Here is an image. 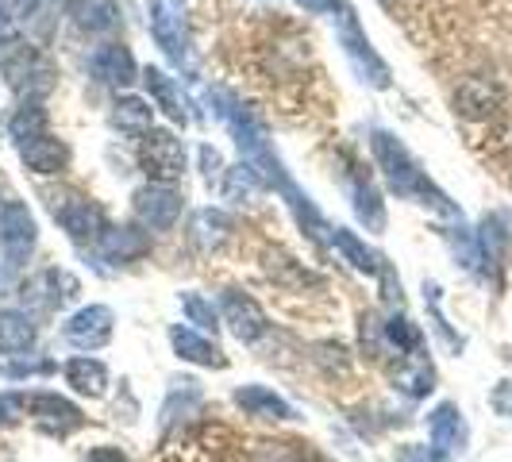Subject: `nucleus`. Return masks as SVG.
Instances as JSON below:
<instances>
[{"label":"nucleus","instance_id":"nucleus-1","mask_svg":"<svg viewBox=\"0 0 512 462\" xmlns=\"http://www.w3.org/2000/svg\"><path fill=\"white\" fill-rule=\"evenodd\" d=\"M370 147H374V158H378L385 181H389V189H393L397 197H405V201H420V205H432L436 212H447V216H459V208L451 205L436 185L428 181V174H424V170H420V162L405 151V143H401V139H393L389 131H374Z\"/></svg>","mask_w":512,"mask_h":462},{"label":"nucleus","instance_id":"nucleus-2","mask_svg":"<svg viewBox=\"0 0 512 462\" xmlns=\"http://www.w3.org/2000/svg\"><path fill=\"white\" fill-rule=\"evenodd\" d=\"M0 74L20 101H43L54 89V62L35 47H16L4 54Z\"/></svg>","mask_w":512,"mask_h":462},{"label":"nucleus","instance_id":"nucleus-3","mask_svg":"<svg viewBox=\"0 0 512 462\" xmlns=\"http://www.w3.org/2000/svg\"><path fill=\"white\" fill-rule=\"evenodd\" d=\"M335 35H339V47L347 54V62L355 66V74H359L362 81H370L374 89H389V66H385L382 58H378V51L370 47L366 31L359 27L355 12H351L347 4H343L339 16H335Z\"/></svg>","mask_w":512,"mask_h":462},{"label":"nucleus","instance_id":"nucleus-4","mask_svg":"<svg viewBox=\"0 0 512 462\" xmlns=\"http://www.w3.org/2000/svg\"><path fill=\"white\" fill-rule=\"evenodd\" d=\"M154 43L166 51L170 62L185 66L189 62V24H185V4L181 0H151L147 4Z\"/></svg>","mask_w":512,"mask_h":462},{"label":"nucleus","instance_id":"nucleus-5","mask_svg":"<svg viewBox=\"0 0 512 462\" xmlns=\"http://www.w3.org/2000/svg\"><path fill=\"white\" fill-rule=\"evenodd\" d=\"M139 166L158 185H174L185 174V147L174 131H151L139 143Z\"/></svg>","mask_w":512,"mask_h":462},{"label":"nucleus","instance_id":"nucleus-6","mask_svg":"<svg viewBox=\"0 0 512 462\" xmlns=\"http://www.w3.org/2000/svg\"><path fill=\"white\" fill-rule=\"evenodd\" d=\"M0 251L8 258V266H20L35 251V216L20 201L0 205Z\"/></svg>","mask_w":512,"mask_h":462},{"label":"nucleus","instance_id":"nucleus-7","mask_svg":"<svg viewBox=\"0 0 512 462\" xmlns=\"http://www.w3.org/2000/svg\"><path fill=\"white\" fill-rule=\"evenodd\" d=\"M181 216V193L174 185L151 181L147 189L135 193V220L151 231H170Z\"/></svg>","mask_w":512,"mask_h":462},{"label":"nucleus","instance_id":"nucleus-8","mask_svg":"<svg viewBox=\"0 0 512 462\" xmlns=\"http://www.w3.org/2000/svg\"><path fill=\"white\" fill-rule=\"evenodd\" d=\"M54 216H58V224L66 228V235L74 239V243H97L104 235V212L89 197H62V201H54Z\"/></svg>","mask_w":512,"mask_h":462},{"label":"nucleus","instance_id":"nucleus-9","mask_svg":"<svg viewBox=\"0 0 512 462\" xmlns=\"http://www.w3.org/2000/svg\"><path fill=\"white\" fill-rule=\"evenodd\" d=\"M27 416L51 436H70L81 428V409L58 393H27Z\"/></svg>","mask_w":512,"mask_h":462},{"label":"nucleus","instance_id":"nucleus-10","mask_svg":"<svg viewBox=\"0 0 512 462\" xmlns=\"http://www.w3.org/2000/svg\"><path fill=\"white\" fill-rule=\"evenodd\" d=\"M112 308L104 305H89V308H77L74 316L66 320V328H62V335L74 343V347H81V351H97V347H104L108 339H112Z\"/></svg>","mask_w":512,"mask_h":462},{"label":"nucleus","instance_id":"nucleus-11","mask_svg":"<svg viewBox=\"0 0 512 462\" xmlns=\"http://www.w3.org/2000/svg\"><path fill=\"white\" fill-rule=\"evenodd\" d=\"M77 289L81 285H77L74 274H66V270H43V274H35V278H27L20 285V297L35 308H62L66 301H74Z\"/></svg>","mask_w":512,"mask_h":462},{"label":"nucleus","instance_id":"nucleus-12","mask_svg":"<svg viewBox=\"0 0 512 462\" xmlns=\"http://www.w3.org/2000/svg\"><path fill=\"white\" fill-rule=\"evenodd\" d=\"M220 312H224V324H228L235 339H243V343H255L266 335V312L247 297V293H239V289H228L224 297H220Z\"/></svg>","mask_w":512,"mask_h":462},{"label":"nucleus","instance_id":"nucleus-13","mask_svg":"<svg viewBox=\"0 0 512 462\" xmlns=\"http://www.w3.org/2000/svg\"><path fill=\"white\" fill-rule=\"evenodd\" d=\"M16 151H20V162H24L27 170H35V174H62V170H66V162H70L66 143H62V139H54L51 131H43V135H35V139L16 143Z\"/></svg>","mask_w":512,"mask_h":462},{"label":"nucleus","instance_id":"nucleus-14","mask_svg":"<svg viewBox=\"0 0 512 462\" xmlns=\"http://www.w3.org/2000/svg\"><path fill=\"white\" fill-rule=\"evenodd\" d=\"M497 104H501V89L489 77H466L455 93V108L466 120H486V116H493Z\"/></svg>","mask_w":512,"mask_h":462},{"label":"nucleus","instance_id":"nucleus-15","mask_svg":"<svg viewBox=\"0 0 512 462\" xmlns=\"http://www.w3.org/2000/svg\"><path fill=\"white\" fill-rule=\"evenodd\" d=\"M89 66H93V74L101 77L104 85H131L135 81V58H131L128 47H120V43H108V47H101V51H93V58H89Z\"/></svg>","mask_w":512,"mask_h":462},{"label":"nucleus","instance_id":"nucleus-16","mask_svg":"<svg viewBox=\"0 0 512 462\" xmlns=\"http://www.w3.org/2000/svg\"><path fill=\"white\" fill-rule=\"evenodd\" d=\"M97 243H101V255L108 262H135V258H143L151 251V239L139 228H104Z\"/></svg>","mask_w":512,"mask_h":462},{"label":"nucleus","instance_id":"nucleus-17","mask_svg":"<svg viewBox=\"0 0 512 462\" xmlns=\"http://www.w3.org/2000/svg\"><path fill=\"white\" fill-rule=\"evenodd\" d=\"M170 343H174V351H178L181 359L193 362V366H212V370L228 366L224 351L216 343H208L205 335L189 332V328H170Z\"/></svg>","mask_w":512,"mask_h":462},{"label":"nucleus","instance_id":"nucleus-18","mask_svg":"<svg viewBox=\"0 0 512 462\" xmlns=\"http://www.w3.org/2000/svg\"><path fill=\"white\" fill-rule=\"evenodd\" d=\"M35 343V324L20 308H0V355H24Z\"/></svg>","mask_w":512,"mask_h":462},{"label":"nucleus","instance_id":"nucleus-19","mask_svg":"<svg viewBox=\"0 0 512 462\" xmlns=\"http://www.w3.org/2000/svg\"><path fill=\"white\" fill-rule=\"evenodd\" d=\"M143 85H147V93L154 97V104L174 120V124H185L189 120V112H185V97H181L178 81L170 74H162V70H143Z\"/></svg>","mask_w":512,"mask_h":462},{"label":"nucleus","instance_id":"nucleus-20","mask_svg":"<svg viewBox=\"0 0 512 462\" xmlns=\"http://www.w3.org/2000/svg\"><path fill=\"white\" fill-rule=\"evenodd\" d=\"M66 8H70V16H74V24L81 31H112L116 20H120V8H116V0H66Z\"/></svg>","mask_w":512,"mask_h":462},{"label":"nucleus","instance_id":"nucleus-21","mask_svg":"<svg viewBox=\"0 0 512 462\" xmlns=\"http://www.w3.org/2000/svg\"><path fill=\"white\" fill-rule=\"evenodd\" d=\"M66 382L74 385L81 397H104L108 393V370H104L101 359H70L66 362Z\"/></svg>","mask_w":512,"mask_h":462},{"label":"nucleus","instance_id":"nucleus-22","mask_svg":"<svg viewBox=\"0 0 512 462\" xmlns=\"http://www.w3.org/2000/svg\"><path fill=\"white\" fill-rule=\"evenodd\" d=\"M428 432H432V447H439V451H455L466 443V424H462V412L455 405H439L428 416Z\"/></svg>","mask_w":512,"mask_h":462},{"label":"nucleus","instance_id":"nucleus-23","mask_svg":"<svg viewBox=\"0 0 512 462\" xmlns=\"http://www.w3.org/2000/svg\"><path fill=\"white\" fill-rule=\"evenodd\" d=\"M235 401H239V409H247L251 416H266V420H289L293 416V409L266 385H243L235 393Z\"/></svg>","mask_w":512,"mask_h":462},{"label":"nucleus","instance_id":"nucleus-24","mask_svg":"<svg viewBox=\"0 0 512 462\" xmlns=\"http://www.w3.org/2000/svg\"><path fill=\"white\" fill-rule=\"evenodd\" d=\"M151 120V104L139 101V97H120V101L112 104V128H120L124 135H135V139L151 135Z\"/></svg>","mask_w":512,"mask_h":462},{"label":"nucleus","instance_id":"nucleus-25","mask_svg":"<svg viewBox=\"0 0 512 462\" xmlns=\"http://www.w3.org/2000/svg\"><path fill=\"white\" fill-rule=\"evenodd\" d=\"M332 247L339 251V255L347 258L355 270H362V274H385V266H382V258L374 255L366 243H362L355 231H347V228H335L332 231Z\"/></svg>","mask_w":512,"mask_h":462},{"label":"nucleus","instance_id":"nucleus-26","mask_svg":"<svg viewBox=\"0 0 512 462\" xmlns=\"http://www.w3.org/2000/svg\"><path fill=\"white\" fill-rule=\"evenodd\" d=\"M432 382H436V370L428 366V359H412L405 366H397L393 374V385L405 393V397H428L432 393Z\"/></svg>","mask_w":512,"mask_h":462},{"label":"nucleus","instance_id":"nucleus-27","mask_svg":"<svg viewBox=\"0 0 512 462\" xmlns=\"http://www.w3.org/2000/svg\"><path fill=\"white\" fill-rule=\"evenodd\" d=\"M43 131H47V108L39 101H24L16 108V116L8 120V135H12L16 143L35 139V135H43Z\"/></svg>","mask_w":512,"mask_h":462},{"label":"nucleus","instance_id":"nucleus-28","mask_svg":"<svg viewBox=\"0 0 512 462\" xmlns=\"http://www.w3.org/2000/svg\"><path fill=\"white\" fill-rule=\"evenodd\" d=\"M355 212H359V220L370 231H382L385 228L382 197H378V189H374L370 181H362V178H355Z\"/></svg>","mask_w":512,"mask_h":462},{"label":"nucleus","instance_id":"nucleus-29","mask_svg":"<svg viewBox=\"0 0 512 462\" xmlns=\"http://www.w3.org/2000/svg\"><path fill=\"white\" fill-rule=\"evenodd\" d=\"M228 231H231V220L224 212H212V208L197 212V220H193V239L201 247H220L228 239Z\"/></svg>","mask_w":512,"mask_h":462},{"label":"nucleus","instance_id":"nucleus-30","mask_svg":"<svg viewBox=\"0 0 512 462\" xmlns=\"http://www.w3.org/2000/svg\"><path fill=\"white\" fill-rule=\"evenodd\" d=\"M258 189H262V178H258L255 170L247 166V162H239L235 170H228V181H224V197L228 201H239V197H255Z\"/></svg>","mask_w":512,"mask_h":462},{"label":"nucleus","instance_id":"nucleus-31","mask_svg":"<svg viewBox=\"0 0 512 462\" xmlns=\"http://www.w3.org/2000/svg\"><path fill=\"white\" fill-rule=\"evenodd\" d=\"M385 339H389L397 351L412 355V351L420 347V328H416L412 320H405V316H389V320H385Z\"/></svg>","mask_w":512,"mask_h":462},{"label":"nucleus","instance_id":"nucleus-32","mask_svg":"<svg viewBox=\"0 0 512 462\" xmlns=\"http://www.w3.org/2000/svg\"><path fill=\"white\" fill-rule=\"evenodd\" d=\"M181 308H185L189 324H201V328H216V308L208 305L205 297H197V293H185V297H181Z\"/></svg>","mask_w":512,"mask_h":462},{"label":"nucleus","instance_id":"nucleus-33","mask_svg":"<svg viewBox=\"0 0 512 462\" xmlns=\"http://www.w3.org/2000/svg\"><path fill=\"white\" fill-rule=\"evenodd\" d=\"M20 412H27V397H20V393H0V424H12Z\"/></svg>","mask_w":512,"mask_h":462},{"label":"nucleus","instance_id":"nucleus-34","mask_svg":"<svg viewBox=\"0 0 512 462\" xmlns=\"http://www.w3.org/2000/svg\"><path fill=\"white\" fill-rule=\"evenodd\" d=\"M397 459L401 462H451L447 451H439V447H405Z\"/></svg>","mask_w":512,"mask_h":462},{"label":"nucleus","instance_id":"nucleus-35","mask_svg":"<svg viewBox=\"0 0 512 462\" xmlns=\"http://www.w3.org/2000/svg\"><path fill=\"white\" fill-rule=\"evenodd\" d=\"M85 462H131V459L120 451V447H97Z\"/></svg>","mask_w":512,"mask_h":462},{"label":"nucleus","instance_id":"nucleus-36","mask_svg":"<svg viewBox=\"0 0 512 462\" xmlns=\"http://www.w3.org/2000/svg\"><path fill=\"white\" fill-rule=\"evenodd\" d=\"M201 162H205V178H220V154L212 151V147H201Z\"/></svg>","mask_w":512,"mask_h":462},{"label":"nucleus","instance_id":"nucleus-37","mask_svg":"<svg viewBox=\"0 0 512 462\" xmlns=\"http://www.w3.org/2000/svg\"><path fill=\"white\" fill-rule=\"evenodd\" d=\"M308 12H339L343 8V0H301Z\"/></svg>","mask_w":512,"mask_h":462}]
</instances>
